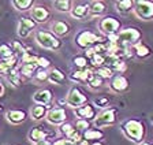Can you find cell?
I'll list each match as a JSON object with an SVG mask.
<instances>
[{
	"label": "cell",
	"mask_w": 153,
	"mask_h": 145,
	"mask_svg": "<svg viewBox=\"0 0 153 145\" xmlns=\"http://www.w3.org/2000/svg\"><path fill=\"white\" fill-rule=\"evenodd\" d=\"M141 145H153V144H150V142H145V141H143Z\"/></svg>",
	"instance_id": "47"
},
{
	"label": "cell",
	"mask_w": 153,
	"mask_h": 145,
	"mask_svg": "<svg viewBox=\"0 0 153 145\" xmlns=\"http://www.w3.org/2000/svg\"><path fill=\"white\" fill-rule=\"evenodd\" d=\"M133 14L138 19L150 21L153 19V1L149 0H135Z\"/></svg>",
	"instance_id": "9"
},
{
	"label": "cell",
	"mask_w": 153,
	"mask_h": 145,
	"mask_svg": "<svg viewBox=\"0 0 153 145\" xmlns=\"http://www.w3.org/2000/svg\"><path fill=\"white\" fill-rule=\"evenodd\" d=\"M19 65H21V62H19V59L16 58V56L6 59V60H0V75H4V77H6L10 71H13L14 68H16Z\"/></svg>",
	"instance_id": "24"
},
{
	"label": "cell",
	"mask_w": 153,
	"mask_h": 145,
	"mask_svg": "<svg viewBox=\"0 0 153 145\" xmlns=\"http://www.w3.org/2000/svg\"><path fill=\"white\" fill-rule=\"evenodd\" d=\"M37 32V23L30 18V16L22 15L18 19V26H16V34L19 39H27L32 33Z\"/></svg>",
	"instance_id": "7"
},
{
	"label": "cell",
	"mask_w": 153,
	"mask_h": 145,
	"mask_svg": "<svg viewBox=\"0 0 153 145\" xmlns=\"http://www.w3.org/2000/svg\"><path fill=\"white\" fill-rule=\"evenodd\" d=\"M64 99H66L67 106L71 107V108H74V110H75V108H79V107H82V106H85L86 103H89L88 96H86V94L83 93L78 86L71 88Z\"/></svg>",
	"instance_id": "8"
},
{
	"label": "cell",
	"mask_w": 153,
	"mask_h": 145,
	"mask_svg": "<svg viewBox=\"0 0 153 145\" xmlns=\"http://www.w3.org/2000/svg\"><path fill=\"white\" fill-rule=\"evenodd\" d=\"M14 48L10 42H0V60H6V59L14 58Z\"/></svg>",
	"instance_id": "32"
},
{
	"label": "cell",
	"mask_w": 153,
	"mask_h": 145,
	"mask_svg": "<svg viewBox=\"0 0 153 145\" xmlns=\"http://www.w3.org/2000/svg\"><path fill=\"white\" fill-rule=\"evenodd\" d=\"M37 65L40 68H45V70H51V60L48 58H45V56H38V62Z\"/></svg>",
	"instance_id": "42"
},
{
	"label": "cell",
	"mask_w": 153,
	"mask_h": 145,
	"mask_svg": "<svg viewBox=\"0 0 153 145\" xmlns=\"http://www.w3.org/2000/svg\"><path fill=\"white\" fill-rule=\"evenodd\" d=\"M48 77H49V70L38 68L34 78H33V81H36V82H45V81H48Z\"/></svg>",
	"instance_id": "39"
},
{
	"label": "cell",
	"mask_w": 153,
	"mask_h": 145,
	"mask_svg": "<svg viewBox=\"0 0 153 145\" xmlns=\"http://www.w3.org/2000/svg\"><path fill=\"white\" fill-rule=\"evenodd\" d=\"M74 114H75L76 119H85V120H89V122H93L97 118V115H99V108L93 103H86L85 106L79 107V108H75Z\"/></svg>",
	"instance_id": "11"
},
{
	"label": "cell",
	"mask_w": 153,
	"mask_h": 145,
	"mask_svg": "<svg viewBox=\"0 0 153 145\" xmlns=\"http://www.w3.org/2000/svg\"><path fill=\"white\" fill-rule=\"evenodd\" d=\"M73 65L76 67V70H85V68H92L89 63V59L85 55H76L73 58Z\"/></svg>",
	"instance_id": "33"
},
{
	"label": "cell",
	"mask_w": 153,
	"mask_h": 145,
	"mask_svg": "<svg viewBox=\"0 0 153 145\" xmlns=\"http://www.w3.org/2000/svg\"><path fill=\"white\" fill-rule=\"evenodd\" d=\"M11 45H13V48H14V54H15V56L19 59V60H21V58H22L26 52H27V48H26V47L21 41H18V40L11 41Z\"/></svg>",
	"instance_id": "35"
},
{
	"label": "cell",
	"mask_w": 153,
	"mask_h": 145,
	"mask_svg": "<svg viewBox=\"0 0 153 145\" xmlns=\"http://www.w3.org/2000/svg\"><path fill=\"white\" fill-rule=\"evenodd\" d=\"M52 6H53V8L56 11H59V13L70 14L74 7V3L71 0H55V1H52Z\"/></svg>",
	"instance_id": "30"
},
{
	"label": "cell",
	"mask_w": 153,
	"mask_h": 145,
	"mask_svg": "<svg viewBox=\"0 0 153 145\" xmlns=\"http://www.w3.org/2000/svg\"><path fill=\"white\" fill-rule=\"evenodd\" d=\"M93 73V68H85V70H74L70 75L68 80L74 84H86V81L89 78V75Z\"/></svg>",
	"instance_id": "21"
},
{
	"label": "cell",
	"mask_w": 153,
	"mask_h": 145,
	"mask_svg": "<svg viewBox=\"0 0 153 145\" xmlns=\"http://www.w3.org/2000/svg\"><path fill=\"white\" fill-rule=\"evenodd\" d=\"M4 93H6V88H4V85L0 82V97H3Z\"/></svg>",
	"instance_id": "45"
},
{
	"label": "cell",
	"mask_w": 153,
	"mask_h": 145,
	"mask_svg": "<svg viewBox=\"0 0 153 145\" xmlns=\"http://www.w3.org/2000/svg\"><path fill=\"white\" fill-rule=\"evenodd\" d=\"M141 39H142V33L138 28L134 26L124 28L118 33V44L123 49H131L134 45L141 42Z\"/></svg>",
	"instance_id": "4"
},
{
	"label": "cell",
	"mask_w": 153,
	"mask_h": 145,
	"mask_svg": "<svg viewBox=\"0 0 153 145\" xmlns=\"http://www.w3.org/2000/svg\"><path fill=\"white\" fill-rule=\"evenodd\" d=\"M128 88H130V82L124 74H116L109 82V89L114 93H123Z\"/></svg>",
	"instance_id": "15"
},
{
	"label": "cell",
	"mask_w": 153,
	"mask_h": 145,
	"mask_svg": "<svg viewBox=\"0 0 153 145\" xmlns=\"http://www.w3.org/2000/svg\"><path fill=\"white\" fill-rule=\"evenodd\" d=\"M45 120H47L49 125L62 126L63 123L67 122V111H66V108H63V107H59V106L52 107L51 110L48 111Z\"/></svg>",
	"instance_id": "10"
},
{
	"label": "cell",
	"mask_w": 153,
	"mask_h": 145,
	"mask_svg": "<svg viewBox=\"0 0 153 145\" xmlns=\"http://www.w3.org/2000/svg\"><path fill=\"white\" fill-rule=\"evenodd\" d=\"M104 138V132L101 129H97V127H90L89 130L82 133V140L88 142H97V141H101Z\"/></svg>",
	"instance_id": "25"
},
{
	"label": "cell",
	"mask_w": 153,
	"mask_h": 145,
	"mask_svg": "<svg viewBox=\"0 0 153 145\" xmlns=\"http://www.w3.org/2000/svg\"><path fill=\"white\" fill-rule=\"evenodd\" d=\"M152 122H153V119H152Z\"/></svg>",
	"instance_id": "49"
},
{
	"label": "cell",
	"mask_w": 153,
	"mask_h": 145,
	"mask_svg": "<svg viewBox=\"0 0 153 145\" xmlns=\"http://www.w3.org/2000/svg\"><path fill=\"white\" fill-rule=\"evenodd\" d=\"M94 71H96V73H97L99 75H101V77L104 78V80H109V78L112 80V78H114L115 75H116V74L114 73V71H112L109 67H107V66H102V67L97 68V70H94Z\"/></svg>",
	"instance_id": "38"
},
{
	"label": "cell",
	"mask_w": 153,
	"mask_h": 145,
	"mask_svg": "<svg viewBox=\"0 0 153 145\" xmlns=\"http://www.w3.org/2000/svg\"><path fill=\"white\" fill-rule=\"evenodd\" d=\"M52 13L44 4H36L30 11V18L34 21L36 23H45L51 19Z\"/></svg>",
	"instance_id": "12"
},
{
	"label": "cell",
	"mask_w": 153,
	"mask_h": 145,
	"mask_svg": "<svg viewBox=\"0 0 153 145\" xmlns=\"http://www.w3.org/2000/svg\"><path fill=\"white\" fill-rule=\"evenodd\" d=\"M104 81L105 80L101 77V75H99L94 70H93V73L89 75V78L86 81V84H88V86H89L90 89L96 90V89H100V88L104 85Z\"/></svg>",
	"instance_id": "31"
},
{
	"label": "cell",
	"mask_w": 153,
	"mask_h": 145,
	"mask_svg": "<svg viewBox=\"0 0 153 145\" xmlns=\"http://www.w3.org/2000/svg\"><path fill=\"white\" fill-rule=\"evenodd\" d=\"M107 13V6L104 1H99L94 0L92 3H89V18H100L105 16L104 14Z\"/></svg>",
	"instance_id": "19"
},
{
	"label": "cell",
	"mask_w": 153,
	"mask_h": 145,
	"mask_svg": "<svg viewBox=\"0 0 153 145\" xmlns=\"http://www.w3.org/2000/svg\"><path fill=\"white\" fill-rule=\"evenodd\" d=\"M21 65H23V63H37L38 62V55H36V54H33V52H30L27 49V52H26L25 55L21 58Z\"/></svg>",
	"instance_id": "40"
},
{
	"label": "cell",
	"mask_w": 153,
	"mask_h": 145,
	"mask_svg": "<svg viewBox=\"0 0 153 145\" xmlns=\"http://www.w3.org/2000/svg\"><path fill=\"white\" fill-rule=\"evenodd\" d=\"M89 63L93 70H97V68L105 66V63H107V55H97V54H94L89 59Z\"/></svg>",
	"instance_id": "34"
},
{
	"label": "cell",
	"mask_w": 153,
	"mask_h": 145,
	"mask_svg": "<svg viewBox=\"0 0 153 145\" xmlns=\"http://www.w3.org/2000/svg\"><path fill=\"white\" fill-rule=\"evenodd\" d=\"M74 41H75V45L79 49L86 51L89 48H93L97 44L107 42V37L99 34V33L92 32V30H81L79 33H76Z\"/></svg>",
	"instance_id": "2"
},
{
	"label": "cell",
	"mask_w": 153,
	"mask_h": 145,
	"mask_svg": "<svg viewBox=\"0 0 153 145\" xmlns=\"http://www.w3.org/2000/svg\"><path fill=\"white\" fill-rule=\"evenodd\" d=\"M36 145H53V141H52L51 138H47V140H44V141H40Z\"/></svg>",
	"instance_id": "44"
},
{
	"label": "cell",
	"mask_w": 153,
	"mask_h": 145,
	"mask_svg": "<svg viewBox=\"0 0 153 145\" xmlns=\"http://www.w3.org/2000/svg\"><path fill=\"white\" fill-rule=\"evenodd\" d=\"M6 80L10 82V85L13 88H21L23 85V78L19 73V66L16 68H14L13 71H10L6 75Z\"/></svg>",
	"instance_id": "28"
},
{
	"label": "cell",
	"mask_w": 153,
	"mask_h": 145,
	"mask_svg": "<svg viewBox=\"0 0 153 145\" xmlns=\"http://www.w3.org/2000/svg\"><path fill=\"white\" fill-rule=\"evenodd\" d=\"M51 32L60 39V37H64V36L70 34L71 25L68 22H66V21H53V22L51 23Z\"/></svg>",
	"instance_id": "17"
},
{
	"label": "cell",
	"mask_w": 153,
	"mask_h": 145,
	"mask_svg": "<svg viewBox=\"0 0 153 145\" xmlns=\"http://www.w3.org/2000/svg\"><path fill=\"white\" fill-rule=\"evenodd\" d=\"M120 132L131 142H134L135 145H141L146 135V127L142 120L131 118V119H126L120 123Z\"/></svg>",
	"instance_id": "1"
},
{
	"label": "cell",
	"mask_w": 153,
	"mask_h": 145,
	"mask_svg": "<svg viewBox=\"0 0 153 145\" xmlns=\"http://www.w3.org/2000/svg\"><path fill=\"white\" fill-rule=\"evenodd\" d=\"M52 107H48V106H40V104H36L30 108V118L36 122H40V120L45 119L47 118V114L48 111L51 110Z\"/></svg>",
	"instance_id": "22"
},
{
	"label": "cell",
	"mask_w": 153,
	"mask_h": 145,
	"mask_svg": "<svg viewBox=\"0 0 153 145\" xmlns=\"http://www.w3.org/2000/svg\"><path fill=\"white\" fill-rule=\"evenodd\" d=\"M38 68L40 67L37 63H23V65H19V73L23 80H33Z\"/></svg>",
	"instance_id": "23"
},
{
	"label": "cell",
	"mask_w": 153,
	"mask_h": 145,
	"mask_svg": "<svg viewBox=\"0 0 153 145\" xmlns=\"http://www.w3.org/2000/svg\"><path fill=\"white\" fill-rule=\"evenodd\" d=\"M118 112L119 110L116 107H109V108L100 111L97 118L93 120L94 127L102 129V127H108V126H115L118 123Z\"/></svg>",
	"instance_id": "5"
},
{
	"label": "cell",
	"mask_w": 153,
	"mask_h": 145,
	"mask_svg": "<svg viewBox=\"0 0 153 145\" xmlns=\"http://www.w3.org/2000/svg\"><path fill=\"white\" fill-rule=\"evenodd\" d=\"M1 111H3V106H1V104H0V112H1Z\"/></svg>",
	"instance_id": "48"
},
{
	"label": "cell",
	"mask_w": 153,
	"mask_h": 145,
	"mask_svg": "<svg viewBox=\"0 0 153 145\" xmlns=\"http://www.w3.org/2000/svg\"><path fill=\"white\" fill-rule=\"evenodd\" d=\"M134 3L135 1L133 0H118V1H115V8L122 15H127L134 11Z\"/></svg>",
	"instance_id": "27"
},
{
	"label": "cell",
	"mask_w": 153,
	"mask_h": 145,
	"mask_svg": "<svg viewBox=\"0 0 153 145\" xmlns=\"http://www.w3.org/2000/svg\"><path fill=\"white\" fill-rule=\"evenodd\" d=\"M70 15L74 19H85V18H89V3L74 4Z\"/></svg>",
	"instance_id": "20"
},
{
	"label": "cell",
	"mask_w": 153,
	"mask_h": 145,
	"mask_svg": "<svg viewBox=\"0 0 153 145\" xmlns=\"http://www.w3.org/2000/svg\"><path fill=\"white\" fill-rule=\"evenodd\" d=\"M53 145H76V142L71 141L68 138H59L56 141H53Z\"/></svg>",
	"instance_id": "43"
},
{
	"label": "cell",
	"mask_w": 153,
	"mask_h": 145,
	"mask_svg": "<svg viewBox=\"0 0 153 145\" xmlns=\"http://www.w3.org/2000/svg\"><path fill=\"white\" fill-rule=\"evenodd\" d=\"M4 116H6L7 122H10L11 125H21V123H23L26 120L27 114L23 110H15L14 108V110H7Z\"/></svg>",
	"instance_id": "16"
},
{
	"label": "cell",
	"mask_w": 153,
	"mask_h": 145,
	"mask_svg": "<svg viewBox=\"0 0 153 145\" xmlns=\"http://www.w3.org/2000/svg\"><path fill=\"white\" fill-rule=\"evenodd\" d=\"M74 126H75L76 129L79 130V132H86V130H89L90 127H92V122H89V120H85V119H76L75 123H74Z\"/></svg>",
	"instance_id": "41"
},
{
	"label": "cell",
	"mask_w": 153,
	"mask_h": 145,
	"mask_svg": "<svg viewBox=\"0 0 153 145\" xmlns=\"http://www.w3.org/2000/svg\"><path fill=\"white\" fill-rule=\"evenodd\" d=\"M99 30L104 37L115 36L122 30V22L112 15H105L99 21Z\"/></svg>",
	"instance_id": "6"
},
{
	"label": "cell",
	"mask_w": 153,
	"mask_h": 145,
	"mask_svg": "<svg viewBox=\"0 0 153 145\" xmlns=\"http://www.w3.org/2000/svg\"><path fill=\"white\" fill-rule=\"evenodd\" d=\"M67 80H68V75H66V73L63 70H60L59 67H52L49 70L48 82H51L53 85H64Z\"/></svg>",
	"instance_id": "18"
},
{
	"label": "cell",
	"mask_w": 153,
	"mask_h": 145,
	"mask_svg": "<svg viewBox=\"0 0 153 145\" xmlns=\"http://www.w3.org/2000/svg\"><path fill=\"white\" fill-rule=\"evenodd\" d=\"M75 129L76 127L71 122H66V123H63L62 126H59V132H60V134L63 135V138H68V137L73 134V132Z\"/></svg>",
	"instance_id": "37"
},
{
	"label": "cell",
	"mask_w": 153,
	"mask_h": 145,
	"mask_svg": "<svg viewBox=\"0 0 153 145\" xmlns=\"http://www.w3.org/2000/svg\"><path fill=\"white\" fill-rule=\"evenodd\" d=\"M133 52H134V56L138 59H146L152 55V49H150L149 45H146L145 42H138L137 45L133 47Z\"/></svg>",
	"instance_id": "26"
},
{
	"label": "cell",
	"mask_w": 153,
	"mask_h": 145,
	"mask_svg": "<svg viewBox=\"0 0 153 145\" xmlns=\"http://www.w3.org/2000/svg\"><path fill=\"white\" fill-rule=\"evenodd\" d=\"M11 4L16 11H21V13H27V11L30 13L32 8L36 6L34 0H13Z\"/></svg>",
	"instance_id": "29"
},
{
	"label": "cell",
	"mask_w": 153,
	"mask_h": 145,
	"mask_svg": "<svg viewBox=\"0 0 153 145\" xmlns=\"http://www.w3.org/2000/svg\"><path fill=\"white\" fill-rule=\"evenodd\" d=\"M34 40L41 48L49 49V51H59L63 47V41L49 30L38 29L34 33Z\"/></svg>",
	"instance_id": "3"
},
{
	"label": "cell",
	"mask_w": 153,
	"mask_h": 145,
	"mask_svg": "<svg viewBox=\"0 0 153 145\" xmlns=\"http://www.w3.org/2000/svg\"><path fill=\"white\" fill-rule=\"evenodd\" d=\"M51 135H53V133L49 132V130L44 129L42 126H36V127H32L27 133V138L32 144H38L40 141H44L47 138H51Z\"/></svg>",
	"instance_id": "14"
},
{
	"label": "cell",
	"mask_w": 153,
	"mask_h": 145,
	"mask_svg": "<svg viewBox=\"0 0 153 145\" xmlns=\"http://www.w3.org/2000/svg\"><path fill=\"white\" fill-rule=\"evenodd\" d=\"M109 103H111V99L108 96H99L93 100V104L101 111L105 108H109Z\"/></svg>",
	"instance_id": "36"
},
{
	"label": "cell",
	"mask_w": 153,
	"mask_h": 145,
	"mask_svg": "<svg viewBox=\"0 0 153 145\" xmlns=\"http://www.w3.org/2000/svg\"><path fill=\"white\" fill-rule=\"evenodd\" d=\"M92 145H104L101 141H97V142H92Z\"/></svg>",
	"instance_id": "46"
},
{
	"label": "cell",
	"mask_w": 153,
	"mask_h": 145,
	"mask_svg": "<svg viewBox=\"0 0 153 145\" xmlns=\"http://www.w3.org/2000/svg\"><path fill=\"white\" fill-rule=\"evenodd\" d=\"M32 99L34 104L52 107V103H53V92L51 89H48V88H42V89H38L33 94Z\"/></svg>",
	"instance_id": "13"
}]
</instances>
